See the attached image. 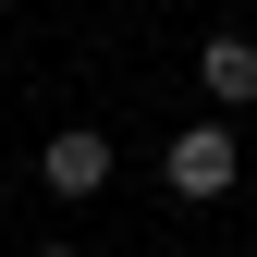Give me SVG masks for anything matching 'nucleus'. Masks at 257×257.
Masks as SVG:
<instances>
[{
  "label": "nucleus",
  "instance_id": "f03ea898",
  "mask_svg": "<svg viewBox=\"0 0 257 257\" xmlns=\"http://www.w3.org/2000/svg\"><path fill=\"white\" fill-rule=\"evenodd\" d=\"M37 184H49V196H98V184H110V135H86V122H61V135L37 147Z\"/></svg>",
  "mask_w": 257,
  "mask_h": 257
},
{
  "label": "nucleus",
  "instance_id": "20e7f679",
  "mask_svg": "<svg viewBox=\"0 0 257 257\" xmlns=\"http://www.w3.org/2000/svg\"><path fill=\"white\" fill-rule=\"evenodd\" d=\"M37 257H86V245H37Z\"/></svg>",
  "mask_w": 257,
  "mask_h": 257
},
{
  "label": "nucleus",
  "instance_id": "7ed1b4c3",
  "mask_svg": "<svg viewBox=\"0 0 257 257\" xmlns=\"http://www.w3.org/2000/svg\"><path fill=\"white\" fill-rule=\"evenodd\" d=\"M196 86H208V110H257V37H208Z\"/></svg>",
  "mask_w": 257,
  "mask_h": 257
},
{
  "label": "nucleus",
  "instance_id": "f257e3e1",
  "mask_svg": "<svg viewBox=\"0 0 257 257\" xmlns=\"http://www.w3.org/2000/svg\"><path fill=\"white\" fill-rule=\"evenodd\" d=\"M233 172H245V147H233V122H184V135L159 147V184H172L184 208H220V196H233Z\"/></svg>",
  "mask_w": 257,
  "mask_h": 257
}]
</instances>
